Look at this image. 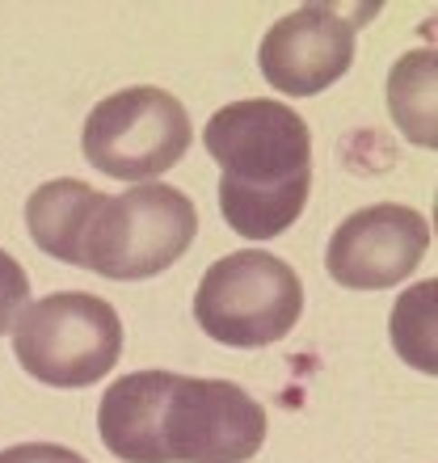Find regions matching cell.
I'll list each match as a JSON object with an SVG mask.
<instances>
[{"instance_id": "6da1fadb", "label": "cell", "mask_w": 438, "mask_h": 463, "mask_svg": "<svg viewBox=\"0 0 438 463\" xmlns=\"http://www.w3.org/2000/svg\"><path fill=\"white\" fill-rule=\"evenodd\" d=\"M219 160V211L244 241H274L308 207L312 135L308 122L270 98L232 101L211 114L203 131Z\"/></svg>"}, {"instance_id": "3957f363", "label": "cell", "mask_w": 438, "mask_h": 463, "mask_svg": "<svg viewBox=\"0 0 438 463\" xmlns=\"http://www.w3.org/2000/svg\"><path fill=\"white\" fill-rule=\"evenodd\" d=\"M304 282L287 261L262 249H241L203 274L195 295V320L211 342L257 350L282 342L300 325Z\"/></svg>"}, {"instance_id": "ba28073f", "label": "cell", "mask_w": 438, "mask_h": 463, "mask_svg": "<svg viewBox=\"0 0 438 463\" xmlns=\"http://www.w3.org/2000/svg\"><path fill=\"white\" fill-rule=\"evenodd\" d=\"M358 25L333 5H304L274 22L262 38L257 63L270 89L291 98H317L350 72Z\"/></svg>"}, {"instance_id": "52a82bcc", "label": "cell", "mask_w": 438, "mask_h": 463, "mask_svg": "<svg viewBox=\"0 0 438 463\" xmlns=\"http://www.w3.org/2000/svg\"><path fill=\"white\" fill-rule=\"evenodd\" d=\"M430 249V223L414 207L379 203L346 215L325 253L328 279L350 291H384L409 279Z\"/></svg>"}, {"instance_id": "8992f818", "label": "cell", "mask_w": 438, "mask_h": 463, "mask_svg": "<svg viewBox=\"0 0 438 463\" xmlns=\"http://www.w3.org/2000/svg\"><path fill=\"white\" fill-rule=\"evenodd\" d=\"M81 147L89 165L106 177L157 182L190 147V114L165 89H122L89 110Z\"/></svg>"}, {"instance_id": "277c9868", "label": "cell", "mask_w": 438, "mask_h": 463, "mask_svg": "<svg viewBox=\"0 0 438 463\" xmlns=\"http://www.w3.org/2000/svg\"><path fill=\"white\" fill-rule=\"evenodd\" d=\"M13 354L25 375L51 388H89L114 371L122 354L119 312L89 291H60L25 312L13 325Z\"/></svg>"}, {"instance_id": "7a4b0ae2", "label": "cell", "mask_w": 438, "mask_h": 463, "mask_svg": "<svg viewBox=\"0 0 438 463\" xmlns=\"http://www.w3.org/2000/svg\"><path fill=\"white\" fill-rule=\"evenodd\" d=\"M195 236V203L177 185L144 182L127 194L101 198L81 241V266L114 282H139L169 269Z\"/></svg>"}, {"instance_id": "5b68a950", "label": "cell", "mask_w": 438, "mask_h": 463, "mask_svg": "<svg viewBox=\"0 0 438 463\" xmlns=\"http://www.w3.org/2000/svg\"><path fill=\"white\" fill-rule=\"evenodd\" d=\"M266 442L262 404L228 379H165L157 413L160 463H249Z\"/></svg>"}, {"instance_id": "30bf717a", "label": "cell", "mask_w": 438, "mask_h": 463, "mask_svg": "<svg viewBox=\"0 0 438 463\" xmlns=\"http://www.w3.org/2000/svg\"><path fill=\"white\" fill-rule=\"evenodd\" d=\"M434 85H438V55L434 51H409L388 76V110L392 122L422 147L438 144V110H434Z\"/></svg>"}, {"instance_id": "9c48e42d", "label": "cell", "mask_w": 438, "mask_h": 463, "mask_svg": "<svg viewBox=\"0 0 438 463\" xmlns=\"http://www.w3.org/2000/svg\"><path fill=\"white\" fill-rule=\"evenodd\" d=\"M101 198L106 194H98L93 185L76 182V177L47 182L25 198V228L43 253L60 257L68 266H81V241H85V228L93 211L101 207Z\"/></svg>"}, {"instance_id": "7c38bea8", "label": "cell", "mask_w": 438, "mask_h": 463, "mask_svg": "<svg viewBox=\"0 0 438 463\" xmlns=\"http://www.w3.org/2000/svg\"><path fill=\"white\" fill-rule=\"evenodd\" d=\"M30 304V279H25L22 261H13L5 249H0V337L13 333L17 317Z\"/></svg>"}, {"instance_id": "8fae6325", "label": "cell", "mask_w": 438, "mask_h": 463, "mask_svg": "<svg viewBox=\"0 0 438 463\" xmlns=\"http://www.w3.org/2000/svg\"><path fill=\"white\" fill-rule=\"evenodd\" d=\"M434 295L438 282L426 279L414 291L401 295V304L392 312V345L409 366L434 375L438 371V350H434Z\"/></svg>"}, {"instance_id": "4fadbf2b", "label": "cell", "mask_w": 438, "mask_h": 463, "mask_svg": "<svg viewBox=\"0 0 438 463\" xmlns=\"http://www.w3.org/2000/svg\"><path fill=\"white\" fill-rule=\"evenodd\" d=\"M0 463H89V459H81L68 447H55V442H22V447H5Z\"/></svg>"}]
</instances>
